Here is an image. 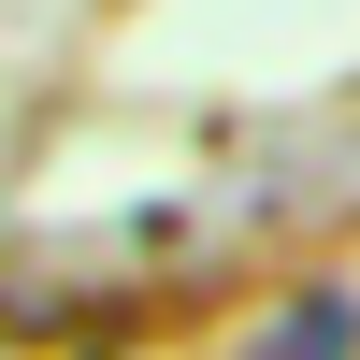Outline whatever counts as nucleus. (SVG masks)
Returning a JSON list of instances; mask_svg holds the SVG:
<instances>
[{
	"instance_id": "nucleus-1",
	"label": "nucleus",
	"mask_w": 360,
	"mask_h": 360,
	"mask_svg": "<svg viewBox=\"0 0 360 360\" xmlns=\"http://www.w3.org/2000/svg\"><path fill=\"white\" fill-rule=\"evenodd\" d=\"M245 360H360V303H346V288H303V303H288Z\"/></svg>"
}]
</instances>
